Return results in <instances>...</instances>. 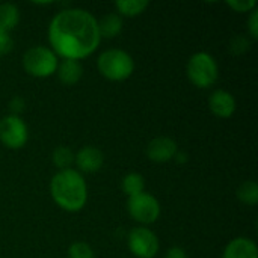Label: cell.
I'll use <instances>...</instances> for the list:
<instances>
[{"label": "cell", "mask_w": 258, "mask_h": 258, "mask_svg": "<svg viewBox=\"0 0 258 258\" xmlns=\"http://www.w3.org/2000/svg\"><path fill=\"white\" fill-rule=\"evenodd\" d=\"M100 41L98 20L86 9H63L48 24L50 47L62 59L80 62L98 48Z\"/></svg>", "instance_id": "6da1fadb"}, {"label": "cell", "mask_w": 258, "mask_h": 258, "mask_svg": "<svg viewBox=\"0 0 258 258\" xmlns=\"http://www.w3.org/2000/svg\"><path fill=\"white\" fill-rule=\"evenodd\" d=\"M50 195L62 210L76 213L86 206L88 184L76 169L59 171L50 181Z\"/></svg>", "instance_id": "7a4b0ae2"}, {"label": "cell", "mask_w": 258, "mask_h": 258, "mask_svg": "<svg viewBox=\"0 0 258 258\" xmlns=\"http://www.w3.org/2000/svg\"><path fill=\"white\" fill-rule=\"evenodd\" d=\"M97 68L110 82H124L135 71L133 57L121 48L104 50L97 59Z\"/></svg>", "instance_id": "3957f363"}, {"label": "cell", "mask_w": 258, "mask_h": 258, "mask_svg": "<svg viewBox=\"0 0 258 258\" xmlns=\"http://www.w3.org/2000/svg\"><path fill=\"white\" fill-rule=\"evenodd\" d=\"M186 74L194 86L200 89H209L218 82L219 67L212 54L206 51H198L192 54L187 60Z\"/></svg>", "instance_id": "277c9868"}, {"label": "cell", "mask_w": 258, "mask_h": 258, "mask_svg": "<svg viewBox=\"0 0 258 258\" xmlns=\"http://www.w3.org/2000/svg\"><path fill=\"white\" fill-rule=\"evenodd\" d=\"M59 59L54 51L44 45H35L23 54L24 71L36 79H45L56 73Z\"/></svg>", "instance_id": "5b68a950"}, {"label": "cell", "mask_w": 258, "mask_h": 258, "mask_svg": "<svg viewBox=\"0 0 258 258\" xmlns=\"http://www.w3.org/2000/svg\"><path fill=\"white\" fill-rule=\"evenodd\" d=\"M127 210L132 219L144 225L154 224L162 212L157 198L148 192H142L139 195L130 197L127 201Z\"/></svg>", "instance_id": "8992f818"}, {"label": "cell", "mask_w": 258, "mask_h": 258, "mask_svg": "<svg viewBox=\"0 0 258 258\" xmlns=\"http://www.w3.org/2000/svg\"><path fill=\"white\" fill-rule=\"evenodd\" d=\"M29 141V128L20 115H8L0 119V142L9 150H20Z\"/></svg>", "instance_id": "52a82bcc"}, {"label": "cell", "mask_w": 258, "mask_h": 258, "mask_svg": "<svg viewBox=\"0 0 258 258\" xmlns=\"http://www.w3.org/2000/svg\"><path fill=\"white\" fill-rule=\"evenodd\" d=\"M127 245L136 258H154L160 248L157 236L147 227H136L130 230Z\"/></svg>", "instance_id": "ba28073f"}, {"label": "cell", "mask_w": 258, "mask_h": 258, "mask_svg": "<svg viewBox=\"0 0 258 258\" xmlns=\"http://www.w3.org/2000/svg\"><path fill=\"white\" fill-rule=\"evenodd\" d=\"M147 157L154 163H166L172 159H175L178 153V145L172 138L168 136H159L150 141L147 145Z\"/></svg>", "instance_id": "9c48e42d"}, {"label": "cell", "mask_w": 258, "mask_h": 258, "mask_svg": "<svg viewBox=\"0 0 258 258\" xmlns=\"http://www.w3.org/2000/svg\"><path fill=\"white\" fill-rule=\"evenodd\" d=\"M209 109L218 118H231L237 109L236 98L225 89H216L209 97Z\"/></svg>", "instance_id": "30bf717a"}, {"label": "cell", "mask_w": 258, "mask_h": 258, "mask_svg": "<svg viewBox=\"0 0 258 258\" xmlns=\"http://www.w3.org/2000/svg\"><path fill=\"white\" fill-rule=\"evenodd\" d=\"M74 163L77 165L80 174H94L101 169L104 163V154L95 147L85 145L77 151V154H74Z\"/></svg>", "instance_id": "8fae6325"}, {"label": "cell", "mask_w": 258, "mask_h": 258, "mask_svg": "<svg viewBox=\"0 0 258 258\" xmlns=\"http://www.w3.org/2000/svg\"><path fill=\"white\" fill-rule=\"evenodd\" d=\"M222 258H258V248L248 237H236L225 246Z\"/></svg>", "instance_id": "7c38bea8"}, {"label": "cell", "mask_w": 258, "mask_h": 258, "mask_svg": "<svg viewBox=\"0 0 258 258\" xmlns=\"http://www.w3.org/2000/svg\"><path fill=\"white\" fill-rule=\"evenodd\" d=\"M56 73H57V77L62 85L73 86L80 82V79L83 76V67L79 60L62 59V62H59V65H57Z\"/></svg>", "instance_id": "4fadbf2b"}, {"label": "cell", "mask_w": 258, "mask_h": 258, "mask_svg": "<svg viewBox=\"0 0 258 258\" xmlns=\"http://www.w3.org/2000/svg\"><path fill=\"white\" fill-rule=\"evenodd\" d=\"M122 27H124L122 17L116 12L106 14L101 17V20H98V30L101 38L112 39L122 32Z\"/></svg>", "instance_id": "5bb4252c"}, {"label": "cell", "mask_w": 258, "mask_h": 258, "mask_svg": "<svg viewBox=\"0 0 258 258\" xmlns=\"http://www.w3.org/2000/svg\"><path fill=\"white\" fill-rule=\"evenodd\" d=\"M20 21V9L14 3L0 5V29L11 32Z\"/></svg>", "instance_id": "9a60e30c"}, {"label": "cell", "mask_w": 258, "mask_h": 258, "mask_svg": "<svg viewBox=\"0 0 258 258\" xmlns=\"http://www.w3.org/2000/svg\"><path fill=\"white\" fill-rule=\"evenodd\" d=\"M121 190L130 198L145 192V178L138 172H130L121 180Z\"/></svg>", "instance_id": "2e32d148"}, {"label": "cell", "mask_w": 258, "mask_h": 258, "mask_svg": "<svg viewBox=\"0 0 258 258\" xmlns=\"http://www.w3.org/2000/svg\"><path fill=\"white\" fill-rule=\"evenodd\" d=\"M147 0H118L115 2L116 11L124 17H138L148 8Z\"/></svg>", "instance_id": "e0dca14e"}, {"label": "cell", "mask_w": 258, "mask_h": 258, "mask_svg": "<svg viewBox=\"0 0 258 258\" xmlns=\"http://www.w3.org/2000/svg\"><path fill=\"white\" fill-rule=\"evenodd\" d=\"M51 162L53 165L59 169V171H65V169H71V165L74 163V153L71 151V148L60 145L57 148L53 150L51 153Z\"/></svg>", "instance_id": "ac0fdd59"}, {"label": "cell", "mask_w": 258, "mask_h": 258, "mask_svg": "<svg viewBox=\"0 0 258 258\" xmlns=\"http://www.w3.org/2000/svg\"><path fill=\"white\" fill-rule=\"evenodd\" d=\"M237 198L240 200V203L246 204V206H257L258 203V184L255 181L249 180L245 181L243 184H240V187L237 189Z\"/></svg>", "instance_id": "d6986e66"}, {"label": "cell", "mask_w": 258, "mask_h": 258, "mask_svg": "<svg viewBox=\"0 0 258 258\" xmlns=\"http://www.w3.org/2000/svg\"><path fill=\"white\" fill-rule=\"evenodd\" d=\"M68 258H95V254L88 243L74 242L68 248Z\"/></svg>", "instance_id": "ffe728a7"}, {"label": "cell", "mask_w": 258, "mask_h": 258, "mask_svg": "<svg viewBox=\"0 0 258 258\" xmlns=\"http://www.w3.org/2000/svg\"><path fill=\"white\" fill-rule=\"evenodd\" d=\"M227 5L234 12H239V14L251 12V11H254L257 8V2L255 0H228Z\"/></svg>", "instance_id": "44dd1931"}, {"label": "cell", "mask_w": 258, "mask_h": 258, "mask_svg": "<svg viewBox=\"0 0 258 258\" xmlns=\"http://www.w3.org/2000/svg\"><path fill=\"white\" fill-rule=\"evenodd\" d=\"M14 47V41L9 35V32L0 29V56L8 54Z\"/></svg>", "instance_id": "7402d4cb"}, {"label": "cell", "mask_w": 258, "mask_h": 258, "mask_svg": "<svg viewBox=\"0 0 258 258\" xmlns=\"http://www.w3.org/2000/svg\"><path fill=\"white\" fill-rule=\"evenodd\" d=\"M248 30L249 35L252 36V39L258 38V11L257 8L254 11H251V15L248 18Z\"/></svg>", "instance_id": "603a6c76"}, {"label": "cell", "mask_w": 258, "mask_h": 258, "mask_svg": "<svg viewBox=\"0 0 258 258\" xmlns=\"http://www.w3.org/2000/svg\"><path fill=\"white\" fill-rule=\"evenodd\" d=\"M24 109V100L21 97H14L9 103V110L12 112L11 115H18Z\"/></svg>", "instance_id": "cb8c5ba5"}, {"label": "cell", "mask_w": 258, "mask_h": 258, "mask_svg": "<svg viewBox=\"0 0 258 258\" xmlns=\"http://www.w3.org/2000/svg\"><path fill=\"white\" fill-rule=\"evenodd\" d=\"M165 258H187L186 255V251L180 246H172L166 251V255Z\"/></svg>", "instance_id": "d4e9b609"}]
</instances>
